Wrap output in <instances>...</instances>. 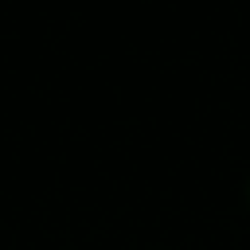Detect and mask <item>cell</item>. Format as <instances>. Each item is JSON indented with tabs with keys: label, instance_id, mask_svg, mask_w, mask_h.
Returning a JSON list of instances; mask_svg holds the SVG:
<instances>
[]
</instances>
